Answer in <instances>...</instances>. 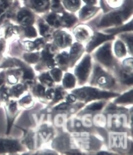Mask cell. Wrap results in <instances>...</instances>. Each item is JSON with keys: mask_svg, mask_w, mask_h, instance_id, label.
Returning a JSON list of instances; mask_svg holds the SVG:
<instances>
[{"mask_svg": "<svg viewBox=\"0 0 133 155\" xmlns=\"http://www.w3.org/2000/svg\"><path fill=\"white\" fill-rule=\"evenodd\" d=\"M52 9L55 11H59L61 8L59 0H52Z\"/></svg>", "mask_w": 133, "mask_h": 155, "instance_id": "cell-30", "label": "cell"}, {"mask_svg": "<svg viewBox=\"0 0 133 155\" xmlns=\"http://www.w3.org/2000/svg\"><path fill=\"white\" fill-rule=\"evenodd\" d=\"M42 55L43 56V58L47 61V63L48 65V67H52L54 65V60H52V56L48 51H44L42 53Z\"/></svg>", "mask_w": 133, "mask_h": 155, "instance_id": "cell-22", "label": "cell"}, {"mask_svg": "<svg viewBox=\"0 0 133 155\" xmlns=\"http://www.w3.org/2000/svg\"><path fill=\"white\" fill-rule=\"evenodd\" d=\"M132 30V22H130L128 25H126L121 28L110 29V30H108L107 31H108V32H112L113 34H115V33H117V32H122V31H128V30Z\"/></svg>", "mask_w": 133, "mask_h": 155, "instance_id": "cell-17", "label": "cell"}, {"mask_svg": "<svg viewBox=\"0 0 133 155\" xmlns=\"http://www.w3.org/2000/svg\"><path fill=\"white\" fill-rule=\"evenodd\" d=\"M113 38V35H106L101 33H96L95 36L92 38V41L88 44L87 51L90 52L93 50L97 46L101 44L102 42L108 41Z\"/></svg>", "mask_w": 133, "mask_h": 155, "instance_id": "cell-7", "label": "cell"}, {"mask_svg": "<svg viewBox=\"0 0 133 155\" xmlns=\"http://www.w3.org/2000/svg\"><path fill=\"white\" fill-rule=\"evenodd\" d=\"M39 79L42 82H45L49 85L52 83V79L48 73L43 74L39 78Z\"/></svg>", "mask_w": 133, "mask_h": 155, "instance_id": "cell-24", "label": "cell"}, {"mask_svg": "<svg viewBox=\"0 0 133 155\" xmlns=\"http://www.w3.org/2000/svg\"><path fill=\"white\" fill-rule=\"evenodd\" d=\"M19 142L15 140L0 138V154L14 153L21 150Z\"/></svg>", "mask_w": 133, "mask_h": 155, "instance_id": "cell-3", "label": "cell"}, {"mask_svg": "<svg viewBox=\"0 0 133 155\" xmlns=\"http://www.w3.org/2000/svg\"><path fill=\"white\" fill-rule=\"evenodd\" d=\"M97 81L98 82V84H100V85H104L108 83V78L107 77L102 76L100 78H99L97 80Z\"/></svg>", "mask_w": 133, "mask_h": 155, "instance_id": "cell-34", "label": "cell"}, {"mask_svg": "<svg viewBox=\"0 0 133 155\" xmlns=\"http://www.w3.org/2000/svg\"><path fill=\"white\" fill-rule=\"evenodd\" d=\"M51 73L56 81H59L62 78V72L59 69H54L51 71Z\"/></svg>", "mask_w": 133, "mask_h": 155, "instance_id": "cell-25", "label": "cell"}, {"mask_svg": "<svg viewBox=\"0 0 133 155\" xmlns=\"http://www.w3.org/2000/svg\"><path fill=\"white\" fill-rule=\"evenodd\" d=\"M47 21L50 25L55 27H58L61 23L59 17L55 14L49 15L47 18Z\"/></svg>", "mask_w": 133, "mask_h": 155, "instance_id": "cell-15", "label": "cell"}, {"mask_svg": "<svg viewBox=\"0 0 133 155\" xmlns=\"http://www.w3.org/2000/svg\"><path fill=\"white\" fill-rule=\"evenodd\" d=\"M64 6L67 9L71 11H76L80 6V0H63Z\"/></svg>", "mask_w": 133, "mask_h": 155, "instance_id": "cell-11", "label": "cell"}, {"mask_svg": "<svg viewBox=\"0 0 133 155\" xmlns=\"http://www.w3.org/2000/svg\"><path fill=\"white\" fill-rule=\"evenodd\" d=\"M54 92L52 89L49 90L47 92V97L48 98H51L54 96Z\"/></svg>", "mask_w": 133, "mask_h": 155, "instance_id": "cell-39", "label": "cell"}, {"mask_svg": "<svg viewBox=\"0 0 133 155\" xmlns=\"http://www.w3.org/2000/svg\"><path fill=\"white\" fill-rule=\"evenodd\" d=\"M5 39L3 38H0V60L1 59L2 54L5 51Z\"/></svg>", "mask_w": 133, "mask_h": 155, "instance_id": "cell-29", "label": "cell"}, {"mask_svg": "<svg viewBox=\"0 0 133 155\" xmlns=\"http://www.w3.org/2000/svg\"><path fill=\"white\" fill-rule=\"evenodd\" d=\"M36 91L40 95H43L45 94V88L43 87L38 85L36 88Z\"/></svg>", "mask_w": 133, "mask_h": 155, "instance_id": "cell-35", "label": "cell"}, {"mask_svg": "<svg viewBox=\"0 0 133 155\" xmlns=\"http://www.w3.org/2000/svg\"><path fill=\"white\" fill-rule=\"evenodd\" d=\"M91 68V58L87 56L75 70V73L80 81H85L88 77Z\"/></svg>", "mask_w": 133, "mask_h": 155, "instance_id": "cell-5", "label": "cell"}, {"mask_svg": "<svg viewBox=\"0 0 133 155\" xmlns=\"http://www.w3.org/2000/svg\"><path fill=\"white\" fill-rule=\"evenodd\" d=\"M85 3H87L88 5H92L96 3V0H83Z\"/></svg>", "mask_w": 133, "mask_h": 155, "instance_id": "cell-40", "label": "cell"}, {"mask_svg": "<svg viewBox=\"0 0 133 155\" xmlns=\"http://www.w3.org/2000/svg\"><path fill=\"white\" fill-rule=\"evenodd\" d=\"M5 74L4 72H0V89L5 86Z\"/></svg>", "mask_w": 133, "mask_h": 155, "instance_id": "cell-32", "label": "cell"}, {"mask_svg": "<svg viewBox=\"0 0 133 155\" xmlns=\"http://www.w3.org/2000/svg\"><path fill=\"white\" fill-rule=\"evenodd\" d=\"M97 10L95 7L85 6L80 12V17L82 19L89 18L96 13Z\"/></svg>", "mask_w": 133, "mask_h": 155, "instance_id": "cell-10", "label": "cell"}, {"mask_svg": "<svg viewBox=\"0 0 133 155\" xmlns=\"http://www.w3.org/2000/svg\"><path fill=\"white\" fill-rule=\"evenodd\" d=\"M25 91V87L22 84H18L12 87V90L10 91V94L12 93L13 96L18 97L21 94L23 93Z\"/></svg>", "mask_w": 133, "mask_h": 155, "instance_id": "cell-16", "label": "cell"}, {"mask_svg": "<svg viewBox=\"0 0 133 155\" xmlns=\"http://www.w3.org/2000/svg\"><path fill=\"white\" fill-rule=\"evenodd\" d=\"M63 85L66 87H72L75 86V79L74 76L70 73H67L64 76L63 80Z\"/></svg>", "mask_w": 133, "mask_h": 155, "instance_id": "cell-12", "label": "cell"}, {"mask_svg": "<svg viewBox=\"0 0 133 155\" xmlns=\"http://www.w3.org/2000/svg\"><path fill=\"white\" fill-rule=\"evenodd\" d=\"M102 104L101 103H95L87 107L88 109L91 110L92 111H95V110H98L101 109L102 107Z\"/></svg>", "mask_w": 133, "mask_h": 155, "instance_id": "cell-28", "label": "cell"}, {"mask_svg": "<svg viewBox=\"0 0 133 155\" xmlns=\"http://www.w3.org/2000/svg\"><path fill=\"white\" fill-rule=\"evenodd\" d=\"M62 22L67 26H72L76 21V17L71 14H64L62 17Z\"/></svg>", "mask_w": 133, "mask_h": 155, "instance_id": "cell-13", "label": "cell"}, {"mask_svg": "<svg viewBox=\"0 0 133 155\" xmlns=\"http://www.w3.org/2000/svg\"><path fill=\"white\" fill-rule=\"evenodd\" d=\"M76 38L80 40L86 39L89 36L87 31L84 28H78L76 31Z\"/></svg>", "mask_w": 133, "mask_h": 155, "instance_id": "cell-18", "label": "cell"}, {"mask_svg": "<svg viewBox=\"0 0 133 155\" xmlns=\"http://www.w3.org/2000/svg\"><path fill=\"white\" fill-rule=\"evenodd\" d=\"M131 8H126L123 10L115 12L105 16L100 24V26H108L121 23L130 13Z\"/></svg>", "mask_w": 133, "mask_h": 155, "instance_id": "cell-2", "label": "cell"}, {"mask_svg": "<svg viewBox=\"0 0 133 155\" xmlns=\"http://www.w3.org/2000/svg\"><path fill=\"white\" fill-rule=\"evenodd\" d=\"M62 98V96L61 94V92L59 90H56L55 93V100L56 101L59 100Z\"/></svg>", "mask_w": 133, "mask_h": 155, "instance_id": "cell-37", "label": "cell"}, {"mask_svg": "<svg viewBox=\"0 0 133 155\" xmlns=\"http://www.w3.org/2000/svg\"><path fill=\"white\" fill-rule=\"evenodd\" d=\"M82 50V46L76 43L71 48V59L76 58L77 56L79 54L81 50Z\"/></svg>", "mask_w": 133, "mask_h": 155, "instance_id": "cell-20", "label": "cell"}, {"mask_svg": "<svg viewBox=\"0 0 133 155\" xmlns=\"http://www.w3.org/2000/svg\"><path fill=\"white\" fill-rule=\"evenodd\" d=\"M74 93L80 98L87 100H91L92 99L100 98H108L115 95L114 93L100 91L92 87H84L75 91Z\"/></svg>", "mask_w": 133, "mask_h": 155, "instance_id": "cell-1", "label": "cell"}, {"mask_svg": "<svg viewBox=\"0 0 133 155\" xmlns=\"http://www.w3.org/2000/svg\"><path fill=\"white\" fill-rule=\"evenodd\" d=\"M8 82L11 84H14L18 81V78L14 76L13 74H10L8 76Z\"/></svg>", "mask_w": 133, "mask_h": 155, "instance_id": "cell-31", "label": "cell"}, {"mask_svg": "<svg viewBox=\"0 0 133 155\" xmlns=\"http://www.w3.org/2000/svg\"><path fill=\"white\" fill-rule=\"evenodd\" d=\"M32 100L31 97L30 96H25L20 101V103L21 104H28Z\"/></svg>", "mask_w": 133, "mask_h": 155, "instance_id": "cell-33", "label": "cell"}, {"mask_svg": "<svg viewBox=\"0 0 133 155\" xmlns=\"http://www.w3.org/2000/svg\"><path fill=\"white\" fill-rule=\"evenodd\" d=\"M115 52L117 56L119 57L123 56L126 54V51L124 44L121 41H118L115 45Z\"/></svg>", "mask_w": 133, "mask_h": 155, "instance_id": "cell-14", "label": "cell"}, {"mask_svg": "<svg viewBox=\"0 0 133 155\" xmlns=\"http://www.w3.org/2000/svg\"><path fill=\"white\" fill-rule=\"evenodd\" d=\"M30 4L38 11L46 10L49 6V0H30Z\"/></svg>", "mask_w": 133, "mask_h": 155, "instance_id": "cell-9", "label": "cell"}, {"mask_svg": "<svg viewBox=\"0 0 133 155\" xmlns=\"http://www.w3.org/2000/svg\"><path fill=\"white\" fill-rule=\"evenodd\" d=\"M76 100V97L74 95H69L67 98V101L68 103L74 102Z\"/></svg>", "mask_w": 133, "mask_h": 155, "instance_id": "cell-38", "label": "cell"}, {"mask_svg": "<svg viewBox=\"0 0 133 155\" xmlns=\"http://www.w3.org/2000/svg\"><path fill=\"white\" fill-rule=\"evenodd\" d=\"M68 54H67L65 52H63L62 55L58 56V61L61 64H66L68 59Z\"/></svg>", "mask_w": 133, "mask_h": 155, "instance_id": "cell-27", "label": "cell"}, {"mask_svg": "<svg viewBox=\"0 0 133 155\" xmlns=\"http://www.w3.org/2000/svg\"><path fill=\"white\" fill-rule=\"evenodd\" d=\"M39 28H40V33L43 36H46L49 31V28L43 22L39 23Z\"/></svg>", "mask_w": 133, "mask_h": 155, "instance_id": "cell-26", "label": "cell"}, {"mask_svg": "<svg viewBox=\"0 0 133 155\" xmlns=\"http://www.w3.org/2000/svg\"><path fill=\"white\" fill-rule=\"evenodd\" d=\"M97 59L103 64L110 65L112 62L110 44H106L100 48L96 54Z\"/></svg>", "mask_w": 133, "mask_h": 155, "instance_id": "cell-6", "label": "cell"}, {"mask_svg": "<svg viewBox=\"0 0 133 155\" xmlns=\"http://www.w3.org/2000/svg\"><path fill=\"white\" fill-rule=\"evenodd\" d=\"M15 20L17 23L23 26H29L34 21V17L32 12L27 8L19 10L15 15Z\"/></svg>", "mask_w": 133, "mask_h": 155, "instance_id": "cell-4", "label": "cell"}, {"mask_svg": "<svg viewBox=\"0 0 133 155\" xmlns=\"http://www.w3.org/2000/svg\"><path fill=\"white\" fill-rule=\"evenodd\" d=\"M24 31H25V36L28 37V38L35 37L37 35V32H36L35 29L30 26H24Z\"/></svg>", "mask_w": 133, "mask_h": 155, "instance_id": "cell-21", "label": "cell"}, {"mask_svg": "<svg viewBox=\"0 0 133 155\" xmlns=\"http://www.w3.org/2000/svg\"><path fill=\"white\" fill-rule=\"evenodd\" d=\"M39 56L38 54H25L24 58L29 63H35L38 59Z\"/></svg>", "mask_w": 133, "mask_h": 155, "instance_id": "cell-23", "label": "cell"}, {"mask_svg": "<svg viewBox=\"0 0 133 155\" xmlns=\"http://www.w3.org/2000/svg\"><path fill=\"white\" fill-rule=\"evenodd\" d=\"M55 41L60 47L67 46L71 42V38L69 35L64 32H58L55 35Z\"/></svg>", "mask_w": 133, "mask_h": 155, "instance_id": "cell-8", "label": "cell"}, {"mask_svg": "<svg viewBox=\"0 0 133 155\" xmlns=\"http://www.w3.org/2000/svg\"><path fill=\"white\" fill-rule=\"evenodd\" d=\"M133 100V91H130L128 93L125 94L124 95L119 97L117 101L118 103H124V102H131Z\"/></svg>", "mask_w": 133, "mask_h": 155, "instance_id": "cell-19", "label": "cell"}, {"mask_svg": "<svg viewBox=\"0 0 133 155\" xmlns=\"http://www.w3.org/2000/svg\"><path fill=\"white\" fill-rule=\"evenodd\" d=\"M68 106V104H66V103H64V104H62L58 106L55 109L57 110H64L66 109Z\"/></svg>", "mask_w": 133, "mask_h": 155, "instance_id": "cell-36", "label": "cell"}]
</instances>
